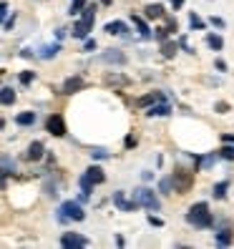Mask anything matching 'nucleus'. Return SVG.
Masks as SVG:
<instances>
[{
    "instance_id": "nucleus-1",
    "label": "nucleus",
    "mask_w": 234,
    "mask_h": 249,
    "mask_svg": "<svg viewBox=\"0 0 234 249\" xmlns=\"http://www.w3.org/2000/svg\"><path fill=\"white\" fill-rule=\"evenodd\" d=\"M184 219H186V224H192L194 229H212V227L216 224V219H214V214L209 212V204H207V201L192 204V207L186 209Z\"/></svg>"
},
{
    "instance_id": "nucleus-2",
    "label": "nucleus",
    "mask_w": 234,
    "mask_h": 249,
    "mask_svg": "<svg viewBox=\"0 0 234 249\" xmlns=\"http://www.w3.org/2000/svg\"><path fill=\"white\" fill-rule=\"evenodd\" d=\"M58 222L61 224H73V222H83L86 219V212H83V201L78 199H68L58 207Z\"/></svg>"
},
{
    "instance_id": "nucleus-3",
    "label": "nucleus",
    "mask_w": 234,
    "mask_h": 249,
    "mask_svg": "<svg viewBox=\"0 0 234 249\" xmlns=\"http://www.w3.org/2000/svg\"><path fill=\"white\" fill-rule=\"evenodd\" d=\"M131 199H136L141 207L149 209V212H159V209H162V199H159L156 192H154V189H149V186L134 189V192H131Z\"/></svg>"
},
{
    "instance_id": "nucleus-4",
    "label": "nucleus",
    "mask_w": 234,
    "mask_h": 249,
    "mask_svg": "<svg viewBox=\"0 0 234 249\" xmlns=\"http://www.w3.org/2000/svg\"><path fill=\"white\" fill-rule=\"evenodd\" d=\"M89 244H91V239L83 237V234H78V231H63L61 234V247L63 249H83Z\"/></svg>"
},
{
    "instance_id": "nucleus-5",
    "label": "nucleus",
    "mask_w": 234,
    "mask_h": 249,
    "mask_svg": "<svg viewBox=\"0 0 234 249\" xmlns=\"http://www.w3.org/2000/svg\"><path fill=\"white\" fill-rule=\"evenodd\" d=\"M46 131H48L51 136H58V139L66 136V131H68L66 128V119H63L61 113H51L48 119H46Z\"/></svg>"
},
{
    "instance_id": "nucleus-6",
    "label": "nucleus",
    "mask_w": 234,
    "mask_h": 249,
    "mask_svg": "<svg viewBox=\"0 0 234 249\" xmlns=\"http://www.w3.org/2000/svg\"><path fill=\"white\" fill-rule=\"evenodd\" d=\"M171 179H174V189H177V194H186L189 186L194 184V177L189 171H184V169H177L171 174Z\"/></svg>"
},
{
    "instance_id": "nucleus-7",
    "label": "nucleus",
    "mask_w": 234,
    "mask_h": 249,
    "mask_svg": "<svg viewBox=\"0 0 234 249\" xmlns=\"http://www.w3.org/2000/svg\"><path fill=\"white\" fill-rule=\"evenodd\" d=\"M113 207L119 209V212H136L141 204L136 199H126L124 192H113Z\"/></svg>"
},
{
    "instance_id": "nucleus-8",
    "label": "nucleus",
    "mask_w": 234,
    "mask_h": 249,
    "mask_svg": "<svg viewBox=\"0 0 234 249\" xmlns=\"http://www.w3.org/2000/svg\"><path fill=\"white\" fill-rule=\"evenodd\" d=\"M98 61L101 63H108V66H126V53L121 48H111L106 53H101Z\"/></svg>"
},
{
    "instance_id": "nucleus-9",
    "label": "nucleus",
    "mask_w": 234,
    "mask_h": 249,
    "mask_svg": "<svg viewBox=\"0 0 234 249\" xmlns=\"http://www.w3.org/2000/svg\"><path fill=\"white\" fill-rule=\"evenodd\" d=\"M86 89V81L81 78V76H68L66 81H63V86H61V93L63 96H73V93H78V91H83Z\"/></svg>"
},
{
    "instance_id": "nucleus-10",
    "label": "nucleus",
    "mask_w": 234,
    "mask_h": 249,
    "mask_svg": "<svg viewBox=\"0 0 234 249\" xmlns=\"http://www.w3.org/2000/svg\"><path fill=\"white\" fill-rule=\"evenodd\" d=\"M219 159H222V154H204V156H194V171H207V169H212L214 164H216V161Z\"/></svg>"
},
{
    "instance_id": "nucleus-11",
    "label": "nucleus",
    "mask_w": 234,
    "mask_h": 249,
    "mask_svg": "<svg viewBox=\"0 0 234 249\" xmlns=\"http://www.w3.org/2000/svg\"><path fill=\"white\" fill-rule=\"evenodd\" d=\"M91 31H93V23L78 18V20H73V31H71V36L76 38V40H86V38L91 36Z\"/></svg>"
},
{
    "instance_id": "nucleus-12",
    "label": "nucleus",
    "mask_w": 234,
    "mask_h": 249,
    "mask_svg": "<svg viewBox=\"0 0 234 249\" xmlns=\"http://www.w3.org/2000/svg\"><path fill=\"white\" fill-rule=\"evenodd\" d=\"M146 119H164V116H171V104H166V101H159V104L149 106L144 111Z\"/></svg>"
},
{
    "instance_id": "nucleus-13",
    "label": "nucleus",
    "mask_w": 234,
    "mask_h": 249,
    "mask_svg": "<svg viewBox=\"0 0 234 249\" xmlns=\"http://www.w3.org/2000/svg\"><path fill=\"white\" fill-rule=\"evenodd\" d=\"M83 177L89 179L93 186H98V184H104V181H106V174H104V169H101L98 164H91L89 169L83 171Z\"/></svg>"
},
{
    "instance_id": "nucleus-14",
    "label": "nucleus",
    "mask_w": 234,
    "mask_h": 249,
    "mask_svg": "<svg viewBox=\"0 0 234 249\" xmlns=\"http://www.w3.org/2000/svg\"><path fill=\"white\" fill-rule=\"evenodd\" d=\"M164 16H166V10H164L162 3H149L144 8V18L146 20H162Z\"/></svg>"
},
{
    "instance_id": "nucleus-15",
    "label": "nucleus",
    "mask_w": 234,
    "mask_h": 249,
    "mask_svg": "<svg viewBox=\"0 0 234 249\" xmlns=\"http://www.w3.org/2000/svg\"><path fill=\"white\" fill-rule=\"evenodd\" d=\"M58 53H61V40L46 43V46H40V48H38V58H43V61H51V58H55Z\"/></svg>"
},
{
    "instance_id": "nucleus-16",
    "label": "nucleus",
    "mask_w": 234,
    "mask_h": 249,
    "mask_svg": "<svg viewBox=\"0 0 234 249\" xmlns=\"http://www.w3.org/2000/svg\"><path fill=\"white\" fill-rule=\"evenodd\" d=\"M43 156H46V146H43V141H33L31 146H28V151H25V159L28 161H40Z\"/></svg>"
},
{
    "instance_id": "nucleus-17",
    "label": "nucleus",
    "mask_w": 234,
    "mask_h": 249,
    "mask_svg": "<svg viewBox=\"0 0 234 249\" xmlns=\"http://www.w3.org/2000/svg\"><path fill=\"white\" fill-rule=\"evenodd\" d=\"M159 101H166V98H164V93H162V91H151V93L141 96V98L136 101V106H139V108H149V106L159 104Z\"/></svg>"
},
{
    "instance_id": "nucleus-18",
    "label": "nucleus",
    "mask_w": 234,
    "mask_h": 249,
    "mask_svg": "<svg viewBox=\"0 0 234 249\" xmlns=\"http://www.w3.org/2000/svg\"><path fill=\"white\" fill-rule=\"evenodd\" d=\"M214 242H216L219 247H229V244L234 242V231L229 229V224H224L222 229L216 231V237H214Z\"/></svg>"
},
{
    "instance_id": "nucleus-19",
    "label": "nucleus",
    "mask_w": 234,
    "mask_h": 249,
    "mask_svg": "<svg viewBox=\"0 0 234 249\" xmlns=\"http://www.w3.org/2000/svg\"><path fill=\"white\" fill-rule=\"evenodd\" d=\"M104 31H106L108 36H126L128 25H126L124 20H108V23L104 25Z\"/></svg>"
},
{
    "instance_id": "nucleus-20",
    "label": "nucleus",
    "mask_w": 234,
    "mask_h": 249,
    "mask_svg": "<svg viewBox=\"0 0 234 249\" xmlns=\"http://www.w3.org/2000/svg\"><path fill=\"white\" fill-rule=\"evenodd\" d=\"M104 81H106V86H113V89H124V86L131 83L126 76H121V73H106Z\"/></svg>"
},
{
    "instance_id": "nucleus-21",
    "label": "nucleus",
    "mask_w": 234,
    "mask_h": 249,
    "mask_svg": "<svg viewBox=\"0 0 234 249\" xmlns=\"http://www.w3.org/2000/svg\"><path fill=\"white\" fill-rule=\"evenodd\" d=\"M179 48H181V46H179L177 40H169V38H166V40L162 43V55L166 58V61H171V58H177V51H179Z\"/></svg>"
},
{
    "instance_id": "nucleus-22",
    "label": "nucleus",
    "mask_w": 234,
    "mask_h": 249,
    "mask_svg": "<svg viewBox=\"0 0 234 249\" xmlns=\"http://www.w3.org/2000/svg\"><path fill=\"white\" fill-rule=\"evenodd\" d=\"M131 23L136 25V31H139L141 38H151V36H154V33H151V28H149V23H146L141 16H131Z\"/></svg>"
},
{
    "instance_id": "nucleus-23",
    "label": "nucleus",
    "mask_w": 234,
    "mask_h": 249,
    "mask_svg": "<svg viewBox=\"0 0 234 249\" xmlns=\"http://www.w3.org/2000/svg\"><path fill=\"white\" fill-rule=\"evenodd\" d=\"M13 171H16V161H13L8 154H3V189H8V179H10Z\"/></svg>"
},
{
    "instance_id": "nucleus-24",
    "label": "nucleus",
    "mask_w": 234,
    "mask_h": 249,
    "mask_svg": "<svg viewBox=\"0 0 234 249\" xmlns=\"http://www.w3.org/2000/svg\"><path fill=\"white\" fill-rule=\"evenodd\" d=\"M16 91H13V86H3V89H0V104L3 106H13L16 104Z\"/></svg>"
},
{
    "instance_id": "nucleus-25",
    "label": "nucleus",
    "mask_w": 234,
    "mask_h": 249,
    "mask_svg": "<svg viewBox=\"0 0 234 249\" xmlns=\"http://www.w3.org/2000/svg\"><path fill=\"white\" fill-rule=\"evenodd\" d=\"M16 124L23 126V128H25V126H33V124H36V111H23V113H18V116H16Z\"/></svg>"
},
{
    "instance_id": "nucleus-26",
    "label": "nucleus",
    "mask_w": 234,
    "mask_h": 249,
    "mask_svg": "<svg viewBox=\"0 0 234 249\" xmlns=\"http://www.w3.org/2000/svg\"><path fill=\"white\" fill-rule=\"evenodd\" d=\"M207 46L212 48V51H222L224 48V38L222 36H219V33H207Z\"/></svg>"
},
{
    "instance_id": "nucleus-27",
    "label": "nucleus",
    "mask_w": 234,
    "mask_h": 249,
    "mask_svg": "<svg viewBox=\"0 0 234 249\" xmlns=\"http://www.w3.org/2000/svg\"><path fill=\"white\" fill-rule=\"evenodd\" d=\"M227 192H229V181H216V184L212 186V196H214V199H224Z\"/></svg>"
},
{
    "instance_id": "nucleus-28",
    "label": "nucleus",
    "mask_w": 234,
    "mask_h": 249,
    "mask_svg": "<svg viewBox=\"0 0 234 249\" xmlns=\"http://www.w3.org/2000/svg\"><path fill=\"white\" fill-rule=\"evenodd\" d=\"M159 192H162V194H174V192H177V189H174V179L164 177L162 181H159Z\"/></svg>"
},
{
    "instance_id": "nucleus-29",
    "label": "nucleus",
    "mask_w": 234,
    "mask_h": 249,
    "mask_svg": "<svg viewBox=\"0 0 234 249\" xmlns=\"http://www.w3.org/2000/svg\"><path fill=\"white\" fill-rule=\"evenodd\" d=\"M189 28H192V31H204V28H207V23H204L197 13H189Z\"/></svg>"
},
{
    "instance_id": "nucleus-30",
    "label": "nucleus",
    "mask_w": 234,
    "mask_h": 249,
    "mask_svg": "<svg viewBox=\"0 0 234 249\" xmlns=\"http://www.w3.org/2000/svg\"><path fill=\"white\" fill-rule=\"evenodd\" d=\"M113 154L108 151V149H101V146H98V149H91V159L93 161H106V159H111Z\"/></svg>"
},
{
    "instance_id": "nucleus-31",
    "label": "nucleus",
    "mask_w": 234,
    "mask_h": 249,
    "mask_svg": "<svg viewBox=\"0 0 234 249\" xmlns=\"http://www.w3.org/2000/svg\"><path fill=\"white\" fill-rule=\"evenodd\" d=\"M86 5H89V0H73V3H71V10H68V16H81Z\"/></svg>"
},
{
    "instance_id": "nucleus-32",
    "label": "nucleus",
    "mask_w": 234,
    "mask_h": 249,
    "mask_svg": "<svg viewBox=\"0 0 234 249\" xmlns=\"http://www.w3.org/2000/svg\"><path fill=\"white\" fill-rule=\"evenodd\" d=\"M219 154H222V159L232 161V159H234V143H224L222 149H219Z\"/></svg>"
},
{
    "instance_id": "nucleus-33",
    "label": "nucleus",
    "mask_w": 234,
    "mask_h": 249,
    "mask_svg": "<svg viewBox=\"0 0 234 249\" xmlns=\"http://www.w3.org/2000/svg\"><path fill=\"white\" fill-rule=\"evenodd\" d=\"M33 81H36V73H33V71H23V73H20V83H23V86H31Z\"/></svg>"
},
{
    "instance_id": "nucleus-34",
    "label": "nucleus",
    "mask_w": 234,
    "mask_h": 249,
    "mask_svg": "<svg viewBox=\"0 0 234 249\" xmlns=\"http://www.w3.org/2000/svg\"><path fill=\"white\" fill-rule=\"evenodd\" d=\"M16 20H18V18H16V13H13V16H8V18L3 20V31H5V33H10L13 28H16Z\"/></svg>"
},
{
    "instance_id": "nucleus-35",
    "label": "nucleus",
    "mask_w": 234,
    "mask_h": 249,
    "mask_svg": "<svg viewBox=\"0 0 234 249\" xmlns=\"http://www.w3.org/2000/svg\"><path fill=\"white\" fill-rule=\"evenodd\" d=\"M169 36H171V33L166 31V25H164V28H156V31H154V38H156L159 43H164V40H166Z\"/></svg>"
},
{
    "instance_id": "nucleus-36",
    "label": "nucleus",
    "mask_w": 234,
    "mask_h": 249,
    "mask_svg": "<svg viewBox=\"0 0 234 249\" xmlns=\"http://www.w3.org/2000/svg\"><path fill=\"white\" fill-rule=\"evenodd\" d=\"M96 48H98V46H96V38H91V36H89V38L83 40V51H86V53H93Z\"/></svg>"
},
{
    "instance_id": "nucleus-37",
    "label": "nucleus",
    "mask_w": 234,
    "mask_h": 249,
    "mask_svg": "<svg viewBox=\"0 0 234 249\" xmlns=\"http://www.w3.org/2000/svg\"><path fill=\"white\" fill-rule=\"evenodd\" d=\"M146 222H149L151 227H164V219L156 216V214H149V216H146Z\"/></svg>"
},
{
    "instance_id": "nucleus-38",
    "label": "nucleus",
    "mask_w": 234,
    "mask_h": 249,
    "mask_svg": "<svg viewBox=\"0 0 234 249\" xmlns=\"http://www.w3.org/2000/svg\"><path fill=\"white\" fill-rule=\"evenodd\" d=\"M46 194H51V196H55L58 194V181H46Z\"/></svg>"
},
{
    "instance_id": "nucleus-39",
    "label": "nucleus",
    "mask_w": 234,
    "mask_h": 249,
    "mask_svg": "<svg viewBox=\"0 0 234 249\" xmlns=\"http://www.w3.org/2000/svg\"><path fill=\"white\" fill-rule=\"evenodd\" d=\"M214 111H216V113H227V111H229V104H227V101H216Z\"/></svg>"
},
{
    "instance_id": "nucleus-40",
    "label": "nucleus",
    "mask_w": 234,
    "mask_h": 249,
    "mask_svg": "<svg viewBox=\"0 0 234 249\" xmlns=\"http://www.w3.org/2000/svg\"><path fill=\"white\" fill-rule=\"evenodd\" d=\"M209 25H214V28H219V31H222V28H224L227 23H224L222 18H216V16H212V18H209Z\"/></svg>"
},
{
    "instance_id": "nucleus-41",
    "label": "nucleus",
    "mask_w": 234,
    "mask_h": 249,
    "mask_svg": "<svg viewBox=\"0 0 234 249\" xmlns=\"http://www.w3.org/2000/svg\"><path fill=\"white\" fill-rule=\"evenodd\" d=\"M177 28H179L177 25V18H166V31L169 33H177Z\"/></svg>"
},
{
    "instance_id": "nucleus-42",
    "label": "nucleus",
    "mask_w": 234,
    "mask_h": 249,
    "mask_svg": "<svg viewBox=\"0 0 234 249\" xmlns=\"http://www.w3.org/2000/svg\"><path fill=\"white\" fill-rule=\"evenodd\" d=\"M8 13H10V5L5 3V0H3V3H0V18L5 20V18H8Z\"/></svg>"
},
{
    "instance_id": "nucleus-43",
    "label": "nucleus",
    "mask_w": 234,
    "mask_h": 249,
    "mask_svg": "<svg viewBox=\"0 0 234 249\" xmlns=\"http://www.w3.org/2000/svg\"><path fill=\"white\" fill-rule=\"evenodd\" d=\"M214 68H216L219 73H227V63L222 61V58H216V61H214Z\"/></svg>"
},
{
    "instance_id": "nucleus-44",
    "label": "nucleus",
    "mask_w": 234,
    "mask_h": 249,
    "mask_svg": "<svg viewBox=\"0 0 234 249\" xmlns=\"http://www.w3.org/2000/svg\"><path fill=\"white\" fill-rule=\"evenodd\" d=\"M124 146H126V149H134V146H136V136H131V134H128V136L124 139Z\"/></svg>"
},
{
    "instance_id": "nucleus-45",
    "label": "nucleus",
    "mask_w": 234,
    "mask_h": 249,
    "mask_svg": "<svg viewBox=\"0 0 234 249\" xmlns=\"http://www.w3.org/2000/svg\"><path fill=\"white\" fill-rule=\"evenodd\" d=\"M222 143H234V134H222Z\"/></svg>"
},
{
    "instance_id": "nucleus-46",
    "label": "nucleus",
    "mask_w": 234,
    "mask_h": 249,
    "mask_svg": "<svg viewBox=\"0 0 234 249\" xmlns=\"http://www.w3.org/2000/svg\"><path fill=\"white\" fill-rule=\"evenodd\" d=\"M141 177H144V181H151V179H154V174H151V171H144Z\"/></svg>"
},
{
    "instance_id": "nucleus-47",
    "label": "nucleus",
    "mask_w": 234,
    "mask_h": 249,
    "mask_svg": "<svg viewBox=\"0 0 234 249\" xmlns=\"http://www.w3.org/2000/svg\"><path fill=\"white\" fill-rule=\"evenodd\" d=\"M171 5H174V10H179L184 5V0H171Z\"/></svg>"
},
{
    "instance_id": "nucleus-48",
    "label": "nucleus",
    "mask_w": 234,
    "mask_h": 249,
    "mask_svg": "<svg viewBox=\"0 0 234 249\" xmlns=\"http://www.w3.org/2000/svg\"><path fill=\"white\" fill-rule=\"evenodd\" d=\"M96 3H101V5H113V0H96Z\"/></svg>"
},
{
    "instance_id": "nucleus-49",
    "label": "nucleus",
    "mask_w": 234,
    "mask_h": 249,
    "mask_svg": "<svg viewBox=\"0 0 234 249\" xmlns=\"http://www.w3.org/2000/svg\"><path fill=\"white\" fill-rule=\"evenodd\" d=\"M169 3H171V0H169Z\"/></svg>"
}]
</instances>
